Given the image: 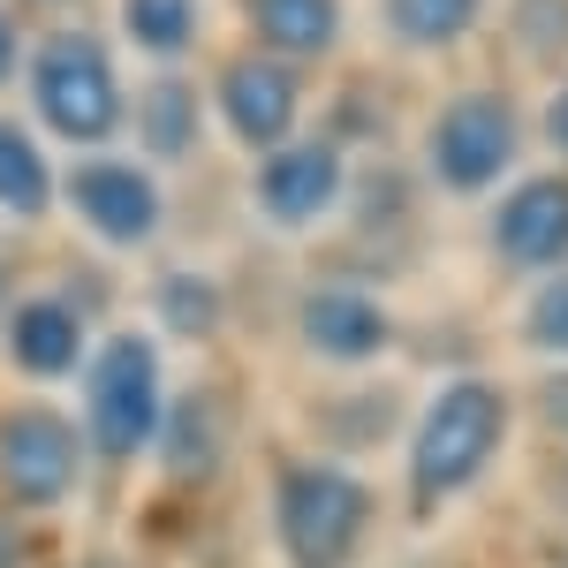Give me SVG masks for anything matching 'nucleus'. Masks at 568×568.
Wrapping results in <instances>:
<instances>
[{
    "mask_svg": "<svg viewBox=\"0 0 568 568\" xmlns=\"http://www.w3.org/2000/svg\"><path fill=\"white\" fill-rule=\"evenodd\" d=\"M508 439V394L485 387V379H447L425 409V425L409 439V485L417 500H447L463 485L485 478V463L500 455Z\"/></svg>",
    "mask_w": 568,
    "mask_h": 568,
    "instance_id": "nucleus-1",
    "label": "nucleus"
},
{
    "mask_svg": "<svg viewBox=\"0 0 568 568\" xmlns=\"http://www.w3.org/2000/svg\"><path fill=\"white\" fill-rule=\"evenodd\" d=\"M31 106L53 136L69 144H106L122 130L130 99H122V77H114V53L91 39V31H53V39L31 53Z\"/></svg>",
    "mask_w": 568,
    "mask_h": 568,
    "instance_id": "nucleus-2",
    "label": "nucleus"
},
{
    "mask_svg": "<svg viewBox=\"0 0 568 568\" xmlns=\"http://www.w3.org/2000/svg\"><path fill=\"white\" fill-rule=\"evenodd\" d=\"M273 524L296 568H349L372 524V493L334 463H288L273 485Z\"/></svg>",
    "mask_w": 568,
    "mask_h": 568,
    "instance_id": "nucleus-3",
    "label": "nucleus"
},
{
    "mask_svg": "<svg viewBox=\"0 0 568 568\" xmlns=\"http://www.w3.org/2000/svg\"><path fill=\"white\" fill-rule=\"evenodd\" d=\"M91 447L106 463H130L144 455L160 425H168V387H160V349L144 334H114L106 349L91 356Z\"/></svg>",
    "mask_w": 568,
    "mask_h": 568,
    "instance_id": "nucleus-4",
    "label": "nucleus"
},
{
    "mask_svg": "<svg viewBox=\"0 0 568 568\" xmlns=\"http://www.w3.org/2000/svg\"><path fill=\"white\" fill-rule=\"evenodd\" d=\"M516 144H524L516 106L500 91H463V99L439 106L433 130H425V168H433L439 190L478 197V190H493V182L516 168Z\"/></svg>",
    "mask_w": 568,
    "mask_h": 568,
    "instance_id": "nucleus-5",
    "label": "nucleus"
},
{
    "mask_svg": "<svg viewBox=\"0 0 568 568\" xmlns=\"http://www.w3.org/2000/svg\"><path fill=\"white\" fill-rule=\"evenodd\" d=\"M220 122L235 144H251V152H281L296 122H304V84H296V69L288 61H273V53H235L227 69H220Z\"/></svg>",
    "mask_w": 568,
    "mask_h": 568,
    "instance_id": "nucleus-6",
    "label": "nucleus"
},
{
    "mask_svg": "<svg viewBox=\"0 0 568 568\" xmlns=\"http://www.w3.org/2000/svg\"><path fill=\"white\" fill-rule=\"evenodd\" d=\"M84 470V447H77V425L53 417V409H16L0 425V485L16 508H53L69 500V485Z\"/></svg>",
    "mask_w": 568,
    "mask_h": 568,
    "instance_id": "nucleus-7",
    "label": "nucleus"
},
{
    "mask_svg": "<svg viewBox=\"0 0 568 568\" xmlns=\"http://www.w3.org/2000/svg\"><path fill=\"white\" fill-rule=\"evenodd\" d=\"M61 197H69V213L84 220L99 243H114V251L152 243V235H160V213H168L160 182L144 175V168H130V160H84L77 175L61 182Z\"/></svg>",
    "mask_w": 568,
    "mask_h": 568,
    "instance_id": "nucleus-8",
    "label": "nucleus"
},
{
    "mask_svg": "<svg viewBox=\"0 0 568 568\" xmlns=\"http://www.w3.org/2000/svg\"><path fill=\"white\" fill-rule=\"evenodd\" d=\"M342 182H349V160H342V144H326V136H311V144H281V152H265L258 168V205L273 227H311V220H326L342 205Z\"/></svg>",
    "mask_w": 568,
    "mask_h": 568,
    "instance_id": "nucleus-9",
    "label": "nucleus"
},
{
    "mask_svg": "<svg viewBox=\"0 0 568 568\" xmlns=\"http://www.w3.org/2000/svg\"><path fill=\"white\" fill-rule=\"evenodd\" d=\"M493 243L516 265H561L568 258V175H530L500 197Z\"/></svg>",
    "mask_w": 568,
    "mask_h": 568,
    "instance_id": "nucleus-10",
    "label": "nucleus"
},
{
    "mask_svg": "<svg viewBox=\"0 0 568 568\" xmlns=\"http://www.w3.org/2000/svg\"><path fill=\"white\" fill-rule=\"evenodd\" d=\"M296 326H304V342L326 364H364V356L387 349V311L372 304L364 288H311L304 311H296Z\"/></svg>",
    "mask_w": 568,
    "mask_h": 568,
    "instance_id": "nucleus-11",
    "label": "nucleus"
},
{
    "mask_svg": "<svg viewBox=\"0 0 568 568\" xmlns=\"http://www.w3.org/2000/svg\"><path fill=\"white\" fill-rule=\"evenodd\" d=\"M8 356H16V372H31V379L77 372V356H84V318H77V304H61V296H23V304L8 311Z\"/></svg>",
    "mask_w": 568,
    "mask_h": 568,
    "instance_id": "nucleus-12",
    "label": "nucleus"
},
{
    "mask_svg": "<svg viewBox=\"0 0 568 568\" xmlns=\"http://www.w3.org/2000/svg\"><path fill=\"white\" fill-rule=\"evenodd\" d=\"M243 16L273 61H326L342 45V0H243Z\"/></svg>",
    "mask_w": 568,
    "mask_h": 568,
    "instance_id": "nucleus-13",
    "label": "nucleus"
},
{
    "mask_svg": "<svg viewBox=\"0 0 568 568\" xmlns=\"http://www.w3.org/2000/svg\"><path fill=\"white\" fill-rule=\"evenodd\" d=\"M45 205H53V160L39 152V136L23 130V122L0 114V213L39 220Z\"/></svg>",
    "mask_w": 568,
    "mask_h": 568,
    "instance_id": "nucleus-14",
    "label": "nucleus"
},
{
    "mask_svg": "<svg viewBox=\"0 0 568 568\" xmlns=\"http://www.w3.org/2000/svg\"><path fill=\"white\" fill-rule=\"evenodd\" d=\"M485 0H387V31L409 53H447V45H463L478 31Z\"/></svg>",
    "mask_w": 568,
    "mask_h": 568,
    "instance_id": "nucleus-15",
    "label": "nucleus"
},
{
    "mask_svg": "<svg viewBox=\"0 0 568 568\" xmlns=\"http://www.w3.org/2000/svg\"><path fill=\"white\" fill-rule=\"evenodd\" d=\"M136 136H144V152L152 160H182L190 144H197V91L190 84H152L136 99Z\"/></svg>",
    "mask_w": 568,
    "mask_h": 568,
    "instance_id": "nucleus-16",
    "label": "nucleus"
},
{
    "mask_svg": "<svg viewBox=\"0 0 568 568\" xmlns=\"http://www.w3.org/2000/svg\"><path fill=\"white\" fill-rule=\"evenodd\" d=\"M122 31L144 53L175 61L182 45H197V0H122Z\"/></svg>",
    "mask_w": 568,
    "mask_h": 568,
    "instance_id": "nucleus-17",
    "label": "nucleus"
},
{
    "mask_svg": "<svg viewBox=\"0 0 568 568\" xmlns=\"http://www.w3.org/2000/svg\"><path fill=\"white\" fill-rule=\"evenodd\" d=\"M168 433V425H160ZM168 470L175 478H205L213 470V425H205V409H182L175 433H168Z\"/></svg>",
    "mask_w": 568,
    "mask_h": 568,
    "instance_id": "nucleus-18",
    "label": "nucleus"
},
{
    "mask_svg": "<svg viewBox=\"0 0 568 568\" xmlns=\"http://www.w3.org/2000/svg\"><path fill=\"white\" fill-rule=\"evenodd\" d=\"M530 342H538L546 356H568V273L530 296Z\"/></svg>",
    "mask_w": 568,
    "mask_h": 568,
    "instance_id": "nucleus-19",
    "label": "nucleus"
},
{
    "mask_svg": "<svg viewBox=\"0 0 568 568\" xmlns=\"http://www.w3.org/2000/svg\"><path fill=\"white\" fill-rule=\"evenodd\" d=\"M168 304H175L182 326H213V311H220L205 281H197V296H190V273H168Z\"/></svg>",
    "mask_w": 568,
    "mask_h": 568,
    "instance_id": "nucleus-20",
    "label": "nucleus"
},
{
    "mask_svg": "<svg viewBox=\"0 0 568 568\" xmlns=\"http://www.w3.org/2000/svg\"><path fill=\"white\" fill-rule=\"evenodd\" d=\"M0 568H45L39 561V538H31L23 524H8V516H0Z\"/></svg>",
    "mask_w": 568,
    "mask_h": 568,
    "instance_id": "nucleus-21",
    "label": "nucleus"
},
{
    "mask_svg": "<svg viewBox=\"0 0 568 568\" xmlns=\"http://www.w3.org/2000/svg\"><path fill=\"white\" fill-rule=\"evenodd\" d=\"M546 136H554V152L568 160V77L554 84V99H546Z\"/></svg>",
    "mask_w": 568,
    "mask_h": 568,
    "instance_id": "nucleus-22",
    "label": "nucleus"
},
{
    "mask_svg": "<svg viewBox=\"0 0 568 568\" xmlns=\"http://www.w3.org/2000/svg\"><path fill=\"white\" fill-rule=\"evenodd\" d=\"M8 69H16V23H8V8H0V84H8Z\"/></svg>",
    "mask_w": 568,
    "mask_h": 568,
    "instance_id": "nucleus-23",
    "label": "nucleus"
},
{
    "mask_svg": "<svg viewBox=\"0 0 568 568\" xmlns=\"http://www.w3.org/2000/svg\"><path fill=\"white\" fill-rule=\"evenodd\" d=\"M0 296H8V273H0Z\"/></svg>",
    "mask_w": 568,
    "mask_h": 568,
    "instance_id": "nucleus-24",
    "label": "nucleus"
}]
</instances>
